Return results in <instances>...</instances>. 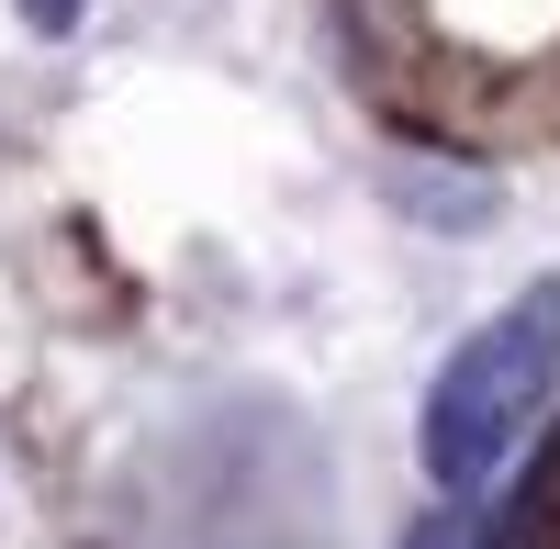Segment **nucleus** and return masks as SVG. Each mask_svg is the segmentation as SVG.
Segmentation results:
<instances>
[{
  "instance_id": "1",
  "label": "nucleus",
  "mask_w": 560,
  "mask_h": 549,
  "mask_svg": "<svg viewBox=\"0 0 560 549\" xmlns=\"http://www.w3.org/2000/svg\"><path fill=\"white\" fill-rule=\"evenodd\" d=\"M549 393H560V281L516 292L482 337H459V359L427 393V437H415L427 448V482L438 493H482L527 448V427L549 416Z\"/></svg>"
},
{
  "instance_id": "2",
  "label": "nucleus",
  "mask_w": 560,
  "mask_h": 549,
  "mask_svg": "<svg viewBox=\"0 0 560 549\" xmlns=\"http://www.w3.org/2000/svg\"><path fill=\"white\" fill-rule=\"evenodd\" d=\"M404 549H493V516H471V493H448V505L415 527Z\"/></svg>"
},
{
  "instance_id": "3",
  "label": "nucleus",
  "mask_w": 560,
  "mask_h": 549,
  "mask_svg": "<svg viewBox=\"0 0 560 549\" xmlns=\"http://www.w3.org/2000/svg\"><path fill=\"white\" fill-rule=\"evenodd\" d=\"M23 23H34V34H68V23H79V0H23Z\"/></svg>"
}]
</instances>
